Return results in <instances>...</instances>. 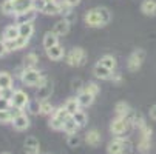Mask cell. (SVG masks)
<instances>
[{
  "label": "cell",
  "instance_id": "681fc988",
  "mask_svg": "<svg viewBox=\"0 0 156 154\" xmlns=\"http://www.w3.org/2000/svg\"><path fill=\"white\" fill-rule=\"evenodd\" d=\"M47 2H57V0H47Z\"/></svg>",
  "mask_w": 156,
  "mask_h": 154
},
{
  "label": "cell",
  "instance_id": "83f0119b",
  "mask_svg": "<svg viewBox=\"0 0 156 154\" xmlns=\"http://www.w3.org/2000/svg\"><path fill=\"white\" fill-rule=\"evenodd\" d=\"M99 63H102L104 67H107V68H108V70H111V71H115V70H116V67H118V60H116V57L110 56V54L102 56V57L99 59Z\"/></svg>",
  "mask_w": 156,
  "mask_h": 154
},
{
  "label": "cell",
  "instance_id": "836d02e7",
  "mask_svg": "<svg viewBox=\"0 0 156 154\" xmlns=\"http://www.w3.org/2000/svg\"><path fill=\"white\" fill-rule=\"evenodd\" d=\"M19 33H20V37H30L34 34V23H22L19 25Z\"/></svg>",
  "mask_w": 156,
  "mask_h": 154
},
{
  "label": "cell",
  "instance_id": "4316f807",
  "mask_svg": "<svg viewBox=\"0 0 156 154\" xmlns=\"http://www.w3.org/2000/svg\"><path fill=\"white\" fill-rule=\"evenodd\" d=\"M54 106H53V103L50 102V100H42V102H39V114L40 116H51L53 113H54Z\"/></svg>",
  "mask_w": 156,
  "mask_h": 154
},
{
  "label": "cell",
  "instance_id": "f6af8a7d",
  "mask_svg": "<svg viewBox=\"0 0 156 154\" xmlns=\"http://www.w3.org/2000/svg\"><path fill=\"white\" fill-rule=\"evenodd\" d=\"M110 80L113 82L115 85H119V83L122 82V74H119V73H113V76H111Z\"/></svg>",
  "mask_w": 156,
  "mask_h": 154
},
{
  "label": "cell",
  "instance_id": "d590c367",
  "mask_svg": "<svg viewBox=\"0 0 156 154\" xmlns=\"http://www.w3.org/2000/svg\"><path fill=\"white\" fill-rule=\"evenodd\" d=\"M82 143V137L76 133V134H68V137H66V145H68L70 148H77L80 146Z\"/></svg>",
  "mask_w": 156,
  "mask_h": 154
},
{
  "label": "cell",
  "instance_id": "2e32d148",
  "mask_svg": "<svg viewBox=\"0 0 156 154\" xmlns=\"http://www.w3.org/2000/svg\"><path fill=\"white\" fill-rule=\"evenodd\" d=\"M127 117H128V120H130V123H131V126H133V128L141 129V128H144V126L147 125L144 114H142V113H139V111H131Z\"/></svg>",
  "mask_w": 156,
  "mask_h": 154
},
{
  "label": "cell",
  "instance_id": "5bb4252c",
  "mask_svg": "<svg viewBox=\"0 0 156 154\" xmlns=\"http://www.w3.org/2000/svg\"><path fill=\"white\" fill-rule=\"evenodd\" d=\"M45 53H47V57L50 60H53V62L62 60L65 57V48L60 45V43H59V45H54V46L48 48V50H45Z\"/></svg>",
  "mask_w": 156,
  "mask_h": 154
},
{
  "label": "cell",
  "instance_id": "7a4b0ae2",
  "mask_svg": "<svg viewBox=\"0 0 156 154\" xmlns=\"http://www.w3.org/2000/svg\"><path fill=\"white\" fill-rule=\"evenodd\" d=\"M20 80H22L23 85L33 86V88H39V86H43V85L48 83L47 76H43L36 68H25L23 73H22V76H20Z\"/></svg>",
  "mask_w": 156,
  "mask_h": 154
},
{
  "label": "cell",
  "instance_id": "52a82bcc",
  "mask_svg": "<svg viewBox=\"0 0 156 154\" xmlns=\"http://www.w3.org/2000/svg\"><path fill=\"white\" fill-rule=\"evenodd\" d=\"M130 128H131V123H130L128 117H119L118 116L110 123V133L113 136H122V134L127 133Z\"/></svg>",
  "mask_w": 156,
  "mask_h": 154
},
{
  "label": "cell",
  "instance_id": "d4e9b609",
  "mask_svg": "<svg viewBox=\"0 0 156 154\" xmlns=\"http://www.w3.org/2000/svg\"><path fill=\"white\" fill-rule=\"evenodd\" d=\"M20 37V33H19V25H8L5 29H3V39L5 42H9V40H14Z\"/></svg>",
  "mask_w": 156,
  "mask_h": 154
},
{
  "label": "cell",
  "instance_id": "7c38bea8",
  "mask_svg": "<svg viewBox=\"0 0 156 154\" xmlns=\"http://www.w3.org/2000/svg\"><path fill=\"white\" fill-rule=\"evenodd\" d=\"M113 73H115V71L108 70L107 67H104V65L99 63V62L93 67V74H94V77H96V79H101V80H110L111 76H113Z\"/></svg>",
  "mask_w": 156,
  "mask_h": 154
},
{
  "label": "cell",
  "instance_id": "b9f144b4",
  "mask_svg": "<svg viewBox=\"0 0 156 154\" xmlns=\"http://www.w3.org/2000/svg\"><path fill=\"white\" fill-rule=\"evenodd\" d=\"M11 108V102L8 99H3V97H0V111H6V109Z\"/></svg>",
  "mask_w": 156,
  "mask_h": 154
},
{
  "label": "cell",
  "instance_id": "603a6c76",
  "mask_svg": "<svg viewBox=\"0 0 156 154\" xmlns=\"http://www.w3.org/2000/svg\"><path fill=\"white\" fill-rule=\"evenodd\" d=\"M17 113H20V109H16V108H9L6 111H0V125L11 123Z\"/></svg>",
  "mask_w": 156,
  "mask_h": 154
},
{
  "label": "cell",
  "instance_id": "f1b7e54d",
  "mask_svg": "<svg viewBox=\"0 0 156 154\" xmlns=\"http://www.w3.org/2000/svg\"><path fill=\"white\" fill-rule=\"evenodd\" d=\"M79 129H80V126L76 123V120H74L73 116H71L68 120L63 123V129H62V131H63V133H66V134H76Z\"/></svg>",
  "mask_w": 156,
  "mask_h": 154
},
{
  "label": "cell",
  "instance_id": "277c9868",
  "mask_svg": "<svg viewBox=\"0 0 156 154\" xmlns=\"http://www.w3.org/2000/svg\"><path fill=\"white\" fill-rule=\"evenodd\" d=\"M65 60H66V63H68L70 67L80 68V67H83V65L87 63L88 54H87V51L82 46H76L65 56Z\"/></svg>",
  "mask_w": 156,
  "mask_h": 154
},
{
  "label": "cell",
  "instance_id": "7bdbcfd3",
  "mask_svg": "<svg viewBox=\"0 0 156 154\" xmlns=\"http://www.w3.org/2000/svg\"><path fill=\"white\" fill-rule=\"evenodd\" d=\"M63 19L66 20V22H68V23L70 25H73L74 23V22L77 20V15H76V12H73V11H70L68 14H66V15H63Z\"/></svg>",
  "mask_w": 156,
  "mask_h": 154
},
{
  "label": "cell",
  "instance_id": "3957f363",
  "mask_svg": "<svg viewBox=\"0 0 156 154\" xmlns=\"http://www.w3.org/2000/svg\"><path fill=\"white\" fill-rule=\"evenodd\" d=\"M71 116H70V113L65 109V106L62 105V106H59V108H56L54 109V113L50 116V122H48V126L51 128V129H54V131H62L63 129V123L68 120Z\"/></svg>",
  "mask_w": 156,
  "mask_h": 154
},
{
  "label": "cell",
  "instance_id": "4fadbf2b",
  "mask_svg": "<svg viewBox=\"0 0 156 154\" xmlns=\"http://www.w3.org/2000/svg\"><path fill=\"white\" fill-rule=\"evenodd\" d=\"M28 43H30V37H17L14 40L6 42V48L8 51H19V50L27 48Z\"/></svg>",
  "mask_w": 156,
  "mask_h": 154
},
{
  "label": "cell",
  "instance_id": "d6986e66",
  "mask_svg": "<svg viewBox=\"0 0 156 154\" xmlns=\"http://www.w3.org/2000/svg\"><path fill=\"white\" fill-rule=\"evenodd\" d=\"M141 12L147 17H154L156 15V0H142Z\"/></svg>",
  "mask_w": 156,
  "mask_h": 154
},
{
  "label": "cell",
  "instance_id": "ac0fdd59",
  "mask_svg": "<svg viewBox=\"0 0 156 154\" xmlns=\"http://www.w3.org/2000/svg\"><path fill=\"white\" fill-rule=\"evenodd\" d=\"M70 23L66 22L65 19H60V20H57L56 23L53 25V33L56 34V36H59V37H62V36H66L70 33Z\"/></svg>",
  "mask_w": 156,
  "mask_h": 154
},
{
  "label": "cell",
  "instance_id": "8d00e7d4",
  "mask_svg": "<svg viewBox=\"0 0 156 154\" xmlns=\"http://www.w3.org/2000/svg\"><path fill=\"white\" fill-rule=\"evenodd\" d=\"M0 9H2V12L5 15H16L14 14V3H12V0H5V2L0 5Z\"/></svg>",
  "mask_w": 156,
  "mask_h": 154
},
{
  "label": "cell",
  "instance_id": "74e56055",
  "mask_svg": "<svg viewBox=\"0 0 156 154\" xmlns=\"http://www.w3.org/2000/svg\"><path fill=\"white\" fill-rule=\"evenodd\" d=\"M83 90H85L87 93L93 94V96H98V94L101 93V86H99L96 82H88V83H85Z\"/></svg>",
  "mask_w": 156,
  "mask_h": 154
},
{
  "label": "cell",
  "instance_id": "7402d4cb",
  "mask_svg": "<svg viewBox=\"0 0 156 154\" xmlns=\"http://www.w3.org/2000/svg\"><path fill=\"white\" fill-rule=\"evenodd\" d=\"M115 113H116V116H119V117H127V116L131 113V106H130L128 102L121 100V102H118V103L115 105Z\"/></svg>",
  "mask_w": 156,
  "mask_h": 154
},
{
  "label": "cell",
  "instance_id": "ee69618b",
  "mask_svg": "<svg viewBox=\"0 0 156 154\" xmlns=\"http://www.w3.org/2000/svg\"><path fill=\"white\" fill-rule=\"evenodd\" d=\"M6 53H8L6 42H5V39H3V37H0V57H3Z\"/></svg>",
  "mask_w": 156,
  "mask_h": 154
},
{
  "label": "cell",
  "instance_id": "8992f818",
  "mask_svg": "<svg viewBox=\"0 0 156 154\" xmlns=\"http://www.w3.org/2000/svg\"><path fill=\"white\" fill-rule=\"evenodd\" d=\"M144 60H145V51H144L142 48L135 50V51L128 56V59H127V70H128L130 73L139 71L141 67H142V63H144Z\"/></svg>",
  "mask_w": 156,
  "mask_h": 154
},
{
  "label": "cell",
  "instance_id": "7dc6e473",
  "mask_svg": "<svg viewBox=\"0 0 156 154\" xmlns=\"http://www.w3.org/2000/svg\"><path fill=\"white\" fill-rule=\"evenodd\" d=\"M65 2L68 3V5L71 6V8H76V6H77V5L80 3V0H65Z\"/></svg>",
  "mask_w": 156,
  "mask_h": 154
},
{
  "label": "cell",
  "instance_id": "6da1fadb",
  "mask_svg": "<svg viewBox=\"0 0 156 154\" xmlns=\"http://www.w3.org/2000/svg\"><path fill=\"white\" fill-rule=\"evenodd\" d=\"M83 22L88 28H104L111 22V12L105 6L91 8L83 14Z\"/></svg>",
  "mask_w": 156,
  "mask_h": 154
},
{
  "label": "cell",
  "instance_id": "f35d334b",
  "mask_svg": "<svg viewBox=\"0 0 156 154\" xmlns=\"http://www.w3.org/2000/svg\"><path fill=\"white\" fill-rule=\"evenodd\" d=\"M83 86H85V83H83V80L80 79V77H74V79H71V88L74 91H82L83 90Z\"/></svg>",
  "mask_w": 156,
  "mask_h": 154
},
{
  "label": "cell",
  "instance_id": "e0dca14e",
  "mask_svg": "<svg viewBox=\"0 0 156 154\" xmlns=\"http://www.w3.org/2000/svg\"><path fill=\"white\" fill-rule=\"evenodd\" d=\"M37 17V11L33 8V9H28L25 12H22L19 15H16V25H22V23H31L34 22Z\"/></svg>",
  "mask_w": 156,
  "mask_h": 154
},
{
  "label": "cell",
  "instance_id": "bcb514c9",
  "mask_svg": "<svg viewBox=\"0 0 156 154\" xmlns=\"http://www.w3.org/2000/svg\"><path fill=\"white\" fill-rule=\"evenodd\" d=\"M148 114H150V117H151L153 120H156V105H153V106L150 108V111H148Z\"/></svg>",
  "mask_w": 156,
  "mask_h": 154
},
{
  "label": "cell",
  "instance_id": "ffe728a7",
  "mask_svg": "<svg viewBox=\"0 0 156 154\" xmlns=\"http://www.w3.org/2000/svg\"><path fill=\"white\" fill-rule=\"evenodd\" d=\"M14 3V14L19 15L28 9H33V0H12Z\"/></svg>",
  "mask_w": 156,
  "mask_h": 154
},
{
  "label": "cell",
  "instance_id": "9c48e42d",
  "mask_svg": "<svg viewBox=\"0 0 156 154\" xmlns=\"http://www.w3.org/2000/svg\"><path fill=\"white\" fill-rule=\"evenodd\" d=\"M11 125L14 126V129H16V131H25V129H28V128H30L31 122H30V117H28L23 111H20V113H17V114H16V117L12 119Z\"/></svg>",
  "mask_w": 156,
  "mask_h": 154
},
{
  "label": "cell",
  "instance_id": "44dd1931",
  "mask_svg": "<svg viewBox=\"0 0 156 154\" xmlns=\"http://www.w3.org/2000/svg\"><path fill=\"white\" fill-rule=\"evenodd\" d=\"M94 97H96V96H93V94H90V93H87L85 90H82V91L77 93V100H79V103H80L82 108L91 106V105L94 103Z\"/></svg>",
  "mask_w": 156,
  "mask_h": 154
},
{
  "label": "cell",
  "instance_id": "484cf974",
  "mask_svg": "<svg viewBox=\"0 0 156 154\" xmlns=\"http://www.w3.org/2000/svg\"><path fill=\"white\" fill-rule=\"evenodd\" d=\"M63 106H65V109L70 113V116H73L74 113H77L79 109L82 108L80 106V103H79V100H77V97H70L68 100H66L65 103H63Z\"/></svg>",
  "mask_w": 156,
  "mask_h": 154
},
{
  "label": "cell",
  "instance_id": "ab89813d",
  "mask_svg": "<svg viewBox=\"0 0 156 154\" xmlns=\"http://www.w3.org/2000/svg\"><path fill=\"white\" fill-rule=\"evenodd\" d=\"M47 5V0H33V8L37 11V12H42L43 8Z\"/></svg>",
  "mask_w": 156,
  "mask_h": 154
},
{
  "label": "cell",
  "instance_id": "f546056e",
  "mask_svg": "<svg viewBox=\"0 0 156 154\" xmlns=\"http://www.w3.org/2000/svg\"><path fill=\"white\" fill-rule=\"evenodd\" d=\"M12 76L6 71H0V90H6V88H12Z\"/></svg>",
  "mask_w": 156,
  "mask_h": 154
},
{
  "label": "cell",
  "instance_id": "d6a6232c",
  "mask_svg": "<svg viewBox=\"0 0 156 154\" xmlns=\"http://www.w3.org/2000/svg\"><path fill=\"white\" fill-rule=\"evenodd\" d=\"M42 12L47 14V15H57V14H60L59 2H47V5H45V8H43Z\"/></svg>",
  "mask_w": 156,
  "mask_h": 154
},
{
  "label": "cell",
  "instance_id": "c3c4849f",
  "mask_svg": "<svg viewBox=\"0 0 156 154\" xmlns=\"http://www.w3.org/2000/svg\"><path fill=\"white\" fill-rule=\"evenodd\" d=\"M0 154H11V152H8V151H3V152H0Z\"/></svg>",
  "mask_w": 156,
  "mask_h": 154
},
{
  "label": "cell",
  "instance_id": "e575fe53",
  "mask_svg": "<svg viewBox=\"0 0 156 154\" xmlns=\"http://www.w3.org/2000/svg\"><path fill=\"white\" fill-rule=\"evenodd\" d=\"M73 119L76 120V123H77L80 128H83V126L88 123V116H87V113H85V111H82V109H79L77 113H74V114H73Z\"/></svg>",
  "mask_w": 156,
  "mask_h": 154
},
{
  "label": "cell",
  "instance_id": "9a60e30c",
  "mask_svg": "<svg viewBox=\"0 0 156 154\" xmlns=\"http://www.w3.org/2000/svg\"><path fill=\"white\" fill-rule=\"evenodd\" d=\"M53 94V85L48 82L47 85L43 86H39L36 88V100L37 102H42V100H48Z\"/></svg>",
  "mask_w": 156,
  "mask_h": 154
},
{
  "label": "cell",
  "instance_id": "60d3db41",
  "mask_svg": "<svg viewBox=\"0 0 156 154\" xmlns=\"http://www.w3.org/2000/svg\"><path fill=\"white\" fill-rule=\"evenodd\" d=\"M139 133H141V137H145V139H151L153 129H151V126L145 125L144 128H141V129H139Z\"/></svg>",
  "mask_w": 156,
  "mask_h": 154
},
{
  "label": "cell",
  "instance_id": "5b68a950",
  "mask_svg": "<svg viewBox=\"0 0 156 154\" xmlns=\"http://www.w3.org/2000/svg\"><path fill=\"white\" fill-rule=\"evenodd\" d=\"M130 142L122 139L121 136H116L115 139H111L107 145V154H128L130 152Z\"/></svg>",
  "mask_w": 156,
  "mask_h": 154
},
{
  "label": "cell",
  "instance_id": "4dcf8cb0",
  "mask_svg": "<svg viewBox=\"0 0 156 154\" xmlns=\"http://www.w3.org/2000/svg\"><path fill=\"white\" fill-rule=\"evenodd\" d=\"M23 65L25 68H36L39 65V56L36 53H28L25 57H23Z\"/></svg>",
  "mask_w": 156,
  "mask_h": 154
},
{
  "label": "cell",
  "instance_id": "30bf717a",
  "mask_svg": "<svg viewBox=\"0 0 156 154\" xmlns=\"http://www.w3.org/2000/svg\"><path fill=\"white\" fill-rule=\"evenodd\" d=\"M83 142H85L88 146L96 148V146L101 145V142H102V136H101V133H99L98 129H90V131H88V133L85 134Z\"/></svg>",
  "mask_w": 156,
  "mask_h": 154
},
{
  "label": "cell",
  "instance_id": "1f68e13d",
  "mask_svg": "<svg viewBox=\"0 0 156 154\" xmlns=\"http://www.w3.org/2000/svg\"><path fill=\"white\" fill-rule=\"evenodd\" d=\"M136 149H138V152H141V154H148V152L151 151V139L141 137L139 142H138Z\"/></svg>",
  "mask_w": 156,
  "mask_h": 154
},
{
  "label": "cell",
  "instance_id": "8fae6325",
  "mask_svg": "<svg viewBox=\"0 0 156 154\" xmlns=\"http://www.w3.org/2000/svg\"><path fill=\"white\" fill-rule=\"evenodd\" d=\"M23 149L27 154H40V142L34 136H30L23 142Z\"/></svg>",
  "mask_w": 156,
  "mask_h": 154
},
{
  "label": "cell",
  "instance_id": "cb8c5ba5",
  "mask_svg": "<svg viewBox=\"0 0 156 154\" xmlns=\"http://www.w3.org/2000/svg\"><path fill=\"white\" fill-rule=\"evenodd\" d=\"M42 45H43V48H45V50H48V48H51V46H54V45H59V36H56L53 31L45 33Z\"/></svg>",
  "mask_w": 156,
  "mask_h": 154
},
{
  "label": "cell",
  "instance_id": "ba28073f",
  "mask_svg": "<svg viewBox=\"0 0 156 154\" xmlns=\"http://www.w3.org/2000/svg\"><path fill=\"white\" fill-rule=\"evenodd\" d=\"M28 105H30V96L23 90H16L11 97V108L23 111V109L28 108Z\"/></svg>",
  "mask_w": 156,
  "mask_h": 154
}]
</instances>
